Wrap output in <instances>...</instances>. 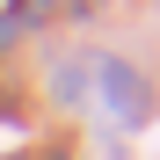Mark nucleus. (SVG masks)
Segmentation results:
<instances>
[{"label": "nucleus", "instance_id": "nucleus-1", "mask_svg": "<svg viewBox=\"0 0 160 160\" xmlns=\"http://www.w3.org/2000/svg\"><path fill=\"white\" fill-rule=\"evenodd\" d=\"M102 95H109V117L117 124H146L153 117V95H146V80L131 66H102Z\"/></svg>", "mask_w": 160, "mask_h": 160}]
</instances>
